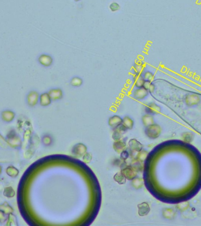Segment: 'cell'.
<instances>
[{
  "label": "cell",
  "instance_id": "cell-1",
  "mask_svg": "<svg viewBox=\"0 0 201 226\" xmlns=\"http://www.w3.org/2000/svg\"><path fill=\"white\" fill-rule=\"evenodd\" d=\"M148 186L162 202H188L201 189V153L186 141H167L153 151Z\"/></svg>",
  "mask_w": 201,
  "mask_h": 226
},
{
  "label": "cell",
  "instance_id": "cell-2",
  "mask_svg": "<svg viewBox=\"0 0 201 226\" xmlns=\"http://www.w3.org/2000/svg\"><path fill=\"white\" fill-rule=\"evenodd\" d=\"M145 133L149 139L153 140L156 139L158 138L160 135L161 134L162 128L158 124L153 123L152 125L146 127Z\"/></svg>",
  "mask_w": 201,
  "mask_h": 226
},
{
  "label": "cell",
  "instance_id": "cell-3",
  "mask_svg": "<svg viewBox=\"0 0 201 226\" xmlns=\"http://www.w3.org/2000/svg\"><path fill=\"white\" fill-rule=\"evenodd\" d=\"M6 141L8 144L14 148H19L23 145V142L14 131H10L6 136Z\"/></svg>",
  "mask_w": 201,
  "mask_h": 226
},
{
  "label": "cell",
  "instance_id": "cell-4",
  "mask_svg": "<svg viewBox=\"0 0 201 226\" xmlns=\"http://www.w3.org/2000/svg\"><path fill=\"white\" fill-rule=\"evenodd\" d=\"M88 148L83 143H79L75 144L72 148L71 153L74 157L79 159L82 158L83 156L87 152Z\"/></svg>",
  "mask_w": 201,
  "mask_h": 226
},
{
  "label": "cell",
  "instance_id": "cell-5",
  "mask_svg": "<svg viewBox=\"0 0 201 226\" xmlns=\"http://www.w3.org/2000/svg\"><path fill=\"white\" fill-rule=\"evenodd\" d=\"M40 96V95L37 91L31 90L28 93L27 96L26 97L27 104L31 107H35L39 102Z\"/></svg>",
  "mask_w": 201,
  "mask_h": 226
},
{
  "label": "cell",
  "instance_id": "cell-6",
  "mask_svg": "<svg viewBox=\"0 0 201 226\" xmlns=\"http://www.w3.org/2000/svg\"><path fill=\"white\" fill-rule=\"evenodd\" d=\"M121 172L127 178V180H130V181L133 180L138 176V173L135 171L134 169L129 164L121 168Z\"/></svg>",
  "mask_w": 201,
  "mask_h": 226
},
{
  "label": "cell",
  "instance_id": "cell-7",
  "mask_svg": "<svg viewBox=\"0 0 201 226\" xmlns=\"http://www.w3.org/2000/svg\"><path fill=\"white\" fill-rule=\"evenodd\" d=\"M128 149L132 153H138L143 149V145L136 139H132L128 141Z\"/></svg>",
  "mask_w": 201,
  "mask_h": 226
},
{
  "label": "cell",
  "instance_id": "cell-8",
  "mask_svg": "<svg viewBox=\"0 0 201 226\" xmlns=\"http://www.w3.org/2000/svg\"><path fill=\"white\" fill-rule=\"evenodd\" d=\"M38 61L40 65L45 67L51 66L53 63V58L51 55L46 54H43L38 58Z\"/></svg>",
  "mask_w": 201,
  "mask_h": 226
},
{
  "label": "cell",
  "instance_id": "cell-9",
  "mask_svg": "<svg viewBox=\"0 0 201 226\" xmlns=\"http://www.w3.org/2000/svg\"><path fill=\"white\" fill-rule=\"evenodd\" d=\"M15 113L11 110H5L1 113V118L4 122H11L14 120Z\"/></svg>",
  "mask_w": 201,
  "mask_h": 226
},
{
  "label": "cell",
  "instance_id": "cell-10",
  "mask_svg": "<svg viewBox=\"0 0 201 226\" xmlns=\"http://www.w3.org/2000/svg\"><path fill=\"white\" fill-rule=\"evenodd\" d=\"M128 164L130 165L137 173H142L145 168L144 162H142L135 158L131 159V162Z\"/></svg>",
  "mask_w": 201,
  "mask_h": 226
},
{
  "label": "cell",
  "instance_id": "cell-11",
  "mask_svg": "<svg viewBox=\"0 0 201 226\" xmlns=\"http://www.w3.org/2000/svg\"><path fill=\"white\" fill-rule=\"evenodd\" d=\"M133 96L134 98L137 100H142L146 98L149 94V92L145 90L144 88H137L133 92Z\"/></svg>",
  "mask_w": 201,
  "mask_h": 226
},
{
  "label": "cell",
  "instance_id": "cell-12",
  "mask_svg": "<svg viewBox=\"0 0 201 226\" xmlns=\"http://www.w3.org/2000/svg\"><path fill=\"white\" fill-rule=\"evenodd\" d=\"M145 111L146 114L151 115L158 114L161 111V108L158 104L154 103H151L148 104L145 107Z\"/></svg>",
  "mask_w": 201,
  "mask_h": 226
},
{
  "label": "cell",
  "instance_id": "cell-13",
  "mask_svg": "<svg viewBox=\"0 0 201 226\" xmlns=\"http://www.w3.org/2000/svg\"><path fill=\"white\" fill-rule=\"evenodd\" d=\"M48 93L51 98L52 101L60 100L63 97V92L60 88L51 89Z\"/></svg>",
  "mask_w": 201,
  "mask_h": 226
},
{
  "label": "cell",
  "instance_id": "cell-14",
  "mask_svg": "<svg viewBox=\"0 0 201 226\" xmlns=\"http://www.w3.org/2000/svg\"><path fill=\"white\" fill-rule=\"evenodd\" d=\"M138 214L141 216L144 217L149 214L150 211V206L147 202H142L138 205Z\"/></svg>",
  "mask_w": 201,
  "mask_h": 226
},
{
  "label": "cell",
  "instance_id": "cell-15",
  "mask_svg": "<svg viewBox=\"0 0 201 226\" xmlns=\"http://www.w3.org/2000/svg\"><path fill=\"white\" fill-rule=\"evenodd\" d=\"M113 148L116 153L120 154L127 148V144L124 140H120L118 141H114L113 143Z\"/></svg>",
  "mask_w": 201,
  "mask_h": 226
},
{
  "label": "cell",
  "instance_id": "cell-16",
  "mask_svg": "<svg viewBox=\"0 0 201 226\" xmlns=\"http://www.w3.org/2000/svg\"><path fill=\"white\" fill-rule=\"evenodd\" d=\"M185 103L188 106H192L198 104L200 101V98L198 96L195 94H188L185 98Z\"/></svg>",
  "mask_w": 201,
  "mask_h": 226
},
{
  "label": "cell",
  "instance_id": "cell-17",
  "mask_svg": "<svg viewBox=\"0 0 201 226\" xmlns=\"http://www.w3.org/2000/svg\"><path fill=\"white\" fill-rule=\"evenodd\" d=\"M52 100L50 97L48 92H44L40 96L39 102L40 104L43 107L48 106L51 103Z\"/></svg>",
  "mask_w": 201,
  "mask_h": 226
},
{
  "label": "cell",
  "instance_id": "cell-18",
  "mask_svg": "<svg viewBox=\"0 0 201 226\" xmlns=\"http://www.w3.org/2000/svg\"><path fill=\"white\" fill-rule=\"evenodd\" d=\"M122 118L120 116L115 115L111 117L108 119V125L110 127L115 128L118 127L119 125L122 124Z\"/></svg>",
  "mask_w": 201,
  "mask_h": 226
},
{
  "label": "cell",
  "instance_id": "cell-19",
  "mask_svg": "<svg viewBox=\"0 0 201 226\" xmlns=\"http://www.w3.org/2000/svg\"><path fill=\"white\" fill-rule=\"evenodd\" d=\"M131 184L132 187L135 190H140L144 185V180L141 177H136L131 180Z\"/></svg>",
  "mask_w": 201,
  "mask_h": 226
},
{
  "label": "cell",
  "instance_id": "cell-20",
  "mask_svg": "<svg viewBox=\"0 0 201 226\" xmlns=\"http://www.w3.org/2000/svg\"><path fill=\"white\" fill-rule=\"evenodd\" d=\"M163 217L167 220H172L175 218L176 213L175 211L170 208H164L162 212Z\"/></svg>",
  "mask_w": 201,
  "mask_h": 226
},
{
  "label": "cell",
  "instance_id": "cell-21",
  "mask_svg": "<svg viewBox=\"0 0 201 226\" xmlns=\"http://www.w3.org/2000/svg\"><path fill=\"white\" fill-rule=\"evenodd\" d=\"M145 81V80L144 79L142 75L134 74V75H133V81H134V85L136 88L143 87Z\"/></svg>",
  "mask_w": 201,
  "mask_h": 226
},
{
  "label": "cell",
  "instance_id": "cell-22",
  "mask_svg": "<svg viewBox=\"0 0 201 226\" xmlns=\"http://www.w3.org/2000/svg\"><path fill=\"white\" fill-rule=\"evenodd\" d=\"M142 122L145 127H148L152 125L153 123H155L154 118L153 117V115L149 114H146L144 115L142 117Z\"/></svg>",
  "mask_w": 201,
  "mask_h": 226
},
{
  "label": "cell",
  "instance_id": "cell-23",
  "mask_svg": "<svg viewBox=\"0 0 201 226\" xmlns=\"http://www.w3.org/2000/svg\"><path fill=\"white\" fill-rule=\"evenodd\" d=\"M133 70L134 74L142 75L145 71V66L144 63L141 61H137L135 62L133 67Z\"/></svg>",
  "mask_w": 201,
  "mask_h": 226
},
{
  "label": "cell",
  "instance_id": "cell-24",
  "mask_svg": "<svg viewBox=\"0 0 201 226\" xmlns=\"http://www.w3.org/2000/svg\"><path fill=\"white\" fill-rule=\"evenodd\" d=\"M122 124L128 130H132L134 127V120L130 117H124L122 118Z\"/></svg>",
  "mask_w": 201,
  "mask_h": 226
},
{
  "label": "cell",
  "instance_id": "cell-25",
  "mask_svg": "<svg viewBox=\"0 0 201 226\" xmlns=\"http://www.w3.org/2000/svg\"><path fill=\"white\" fill-rule=\"evenodd\" d=\"M0 210L7 215L12 214L14 212V209L7 202H4L0 205Z\"/></svg>",
  "mask_w": 201,
  "mask_h": 226
},
{
  "label": "cell",
  "instance_id": "cell-26",
  "mask_svg": "<svg viewBox=\"0 0 201 226\" xmlns=\"http://www.w3.org/2000/svg\"><path fill=\"white\" fill-rule=\"evenodd\" d=\"M6 172L8 176L12 178H15L19 176V170L12 165L8 166L6 168Z\"/></svg>",
  "mask_w": 201,
  "mask_h": 226
},
{
  "label": "cell",
  "instance_id": "cell-27",
  "mask_svg": "<svg viewBox=\"0 0 201 226\" xmlns=\"http://www.w3.org/2000/svg\"><path fill=\"white\" fill-rule=\"evenodd\" d=\"M114 180L116 183L120 185L125 184L127 182V178L122 174V173L117 172L114 176Z\"/></svg>",
  "mask_w": 201,
  "mask_h": 226
},
{
  "label": "cell",
  "instance_id": "cell-28",
  "mask_svg": "<svg viewBox=\"0 0 201 226\" xmlns=\"http://www.w3.org/2000/svg\"><path fill=\"white\" fill-rule=\"evenodd\" d=\"M149 156V153L145 149H142L139 152L136 153L135 156V159L140 160L142 162H144Z\"/></svg>",
  "mask_w": 201,
  "mask_h": 226
},
{
  "label": "cell",
  "instance_id": "cell-29",
  "mask_svg": "<svg viewBox=\"0 0 201 226\" xmlns=\"http://www.w3.org/2000/svg\"><path fill=\"white\" fill-rule=\"evenodd\" d=\"M53 143L52 138L51 135L45 134L43 135L42 137V143L45 146H50Z\"/></svg>",
  "mask_w": 201,
  "mask_h": 226
},
{
  "label": "cell",
  "instance_id": "cell-30",
  "mask_svg": "<svg viewBox=\"0 0 201 226\" xmlns=\"http://www.w3.org/2000/svg\"><path fill=\"white\" fill-rule=\"evenodd\" d=\"M123 135L121 131L118 130L116 128H114L112 134V138L114 141H118L123 139Z\"/></svg>",
  "mask_w": 201,
  "mask_h": 226
},
{
  "label": "cell",
  "instance_id": "cell-31",
  "mask_svg": "<svg viewBox=\"0 0 201 226\" xmlns=\"http://www.w3.org/2000/svg\"><path fill=\"white\" fill-rule=\"evenodd\" d=\"M143 88H144L147 91H148L150 93H153V92L155 91V86L153 83V82L148 81H145Z\"/></svg>",
  "mask_w": 201,
  "mask_h": 226
},
{
  "label": "cell",
  "instance_id": "cell-32",
  "mask_svg": "<svg viewBox=\"0 0 201 226\" xmlns=\"http://www.w3.org/2000/svg\"><path fill=\"white\" fill-rule=\"evenodd\" d=\"M113 164L115 166H117V167H119L121 169L124 167L128 165V163L126 161H124L119 158V159H115L113 161Z\"/></svg>",
  "mask_w": 201,
  "mask_h": 226
},
{
  "label": "cell",
  "instance_id": "cell-33",
  "mask_svg": "<svg viewBox=\"0 0 201 226\" xmlns=\"http://www.w3.org/2000/svg\"><path fill=\"white\" fill-rule=\"evenodd\" d=\"M142 75L143 76L144 79L145 81H151L153 82V81L155 79V75L154 74L149 71H144V73L142 74Z\"/></svg>",
  "mask_w": 201,
  "mask_h": 226
},
{
  "label": "cell",
  "instance_id": "cell-34",
  "mask_svg": "<svg viewBox=\"0 0 201 226\" xmlns=\"http://www.w3.org/2000/svg\"><path fill=\"white\" fill-rule=\"evenodd\" d=\"M4 195L6 197L12 198L15 196V191L12 189V187H7L4 189Z\"/></svg>",
  "mask_w": 201,
  "mask_h": 226
},
{
  "label": "cell",
  "instance_id": "cell-35",
  "mask_svg": "<svg viewBox=\"0 0 201 226\" xmlns=\"http://www.w3.org/2000/svg\"><path fill=\"white\" fill-rule=\"evenodd\" d=\"M82 83H83L82 79L78 77H75L71 80V84L73 87H78L81 86L82 84Z\"/></svg>",
  "mask_w": 201,
  "mask_h": 226
},
{
  "label": "cell",
  "instance_id": "cell-36",
  "mask_svg": "<svg viewBox=\"0 0 201 226\" xmlns=\"http://www.w3.org/2000/svg\"><path fill=\"white\" fill-rule=\"evenodd\" d=\"M6 221H8V224L9 225H17V219L15 216L14 214H10L8 215V219L6 220Z\"/></svg>",
  "mask_w": 201,
  "mask_h": 226
},
{
  "label": "cell",
  "instance_id": "cell-37",
  "mask_svg": "<svg viewBox=\"0 0 201 226\" xmlns=\"http://www.w3.org/2000/svg\"><path fill=\"white\" fill-rule=\"evenodd\" d=\"M120 159L124 160V161H126L128 160L129 158H130V152L129 150L126 148L125 150H124V151H122L121 153H120Z\"/></svg>",
  "mask_w": 201,
  "mask_h": 226
},
{
  "label": "cell",
  "instance_id": "cell-38",
  "mask_svg": "<svg viewBox=\"0 0 201 226\" xmlns=\"http://www.w3.org/2000/svg\"><path fill=\"white\" fill-rule=\"evenodd\" d=\"M82 158L84 163H86V164H89L91 162L92 160V154L91 153L86 152Z\"/></svg>",
  "mask_w": 201,
  "mask_h": 226
},
{
  "label": "cell",
  "instance_id": "cell-39",
  "mask_svg": "<svg viewBox=\"0 0 201 226\" xmlns=\"http://www.w3.org/2000/svg\"><path fill=\"white\" fill-rule=\"evenodd\" d=\"M189 207V203L186 202H183L177 204V208L181 211H184Z\"/></svg>",
  "mask_w": 201,
  "mask_h": 226
},
{
  "label": "cell",
  "instance_id": "cell-40",
  "mask_svg": "<svg viewBox=\"0 0 201 226\" xmlns=\"http://www.w3.org/2000/svg\"><path fill=\"white\" fill-rule=\"evenodd\" d=\"M7 219H8V215L0 210V223H4L6 222Z\"/></svg>",
  "mask_w": 201,
  "mask_h": 226
},
{
  "label": "cell",
  "instance_id": "cell-41",
  "mask_svg": "<svg viewBox=\"0 0 201 226\" xmlns=\"http://www.w3.org/2000/svg\"><path fill=\"white\" fill-rule=\"evenodd\" d=\"M115 128H116L118 130L121 131L122 134H124L127 131V130H128V129L126 128L122 124H121L120 125H119L118 127H116Z\"/></svg>",
  "mask_w": 201,
  "mask_h": 226
},
{
  "label": "cell",
  "instance_id": "cell-42",
  "mask_svg": "<svg viewBox=\"0 0 201 226\" xmlns=\"http://www.w3.org/2000/svg\"><path fill=\"white\" fill-rule=\"evenodd\" d=\"M1 173H2V167L0 165V175H1Z\"/></svg>",
  "mask_w": 201,
  "mask_h": 226
}]
</instances>
